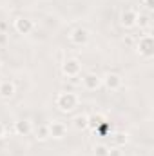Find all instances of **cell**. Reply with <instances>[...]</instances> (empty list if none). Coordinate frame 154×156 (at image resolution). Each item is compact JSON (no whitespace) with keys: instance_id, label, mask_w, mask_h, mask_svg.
Masks as SVG:
<instances>
[{"instance_id":"7c38bea8","label":"cell","mask_w":154,"mask_h":156,"mask_svg":"<svg viewBox=\"0 0 154 156\" xmlns=\"http://www.w3.org/2000/svg\"><path fill=\"white\" fill-rule=\"evenodd\" d=\"M33 133H35V138H37L38 142H45V140H49V129H47V123H40L38 127L33 129Z\"/></svg>"},{"instance_id":"ffe728a7","label":"cell","mask_w":154,"mask_h":156,"mask_svg":"<svg viewBox=\"0 0 154 156\" xmlns=\"http://www.w3.org/2000/svg\"><path fill=\"white\" fill-rule=\"evenodd\" d=\"M145 5L147 9H154V0H145Z\"/></svg>"},{"instance_id":"9a60e30c","label":"cell","mask_w":154,"mask_h":156,"mask_svg":"<svg viewBox=\"0 0 154 156\" xmlns=\"http://www.w3.org/2000/svg\"><path fill=\"white\" fill-rule=\"evenodd\" d=\"M93 154L94 156H109L111 154V147L105 145V144H96L93 147Z\"/></svg>"},{"instance_id":"8992f818","label":"cell","mask_w":154,"mask_h":156,"mask_svg":"<svg viewBox=\"0 0 154 156\" xmlns=\"http://www.w3.org/2000/svg\"><path fill=\"white\" fill-rule=\"evenodd\" d=\"M82 85L85 91H96L102 87V78L98 76L96 73H87L85 76L82 78Z\"/></svg>"},{"instance_id":"2e32d148","label":"cell","mask_w":154,"mask_h":156,"mask_svg":"<svg viewBox=\"0 0 154 156\" xmlns=\"http://www.w3.org/2000/svg\"><path fill=\"white\" fill-rule=\"evenodd\" d=\"M127 134L125 133H121V131H118V133H114L113 134V142H114V145L116 147H123L125 144H127Z\"/></svg>"},{"instance_id":"603a6c76","label":"cell","mask_w":154,"mask_h":156,"mask_svg":"<svg viewBox=\"0 0 154 156\" xmlns=\"http://www.w3.org/2000/svg\"><path fill=\"white\" fill-rule=\"evenodd\" d=\"M2 67H4V66H2V62H0V71H2Z\"/></svg>"},{"instance_id":"e0dca14e","label":"cell","mask_w":154,"mask_h":156,"mask_svg":"<svg viewBox=\"0 0 154 156\" xmlns=\"http://www.w3.org/2000/svg\"><path fill=\"white\" fill-rule=\"evenodd\" d=\"M136 26H140V29H145L151 26V18L147 15H138L136 16Z\"/></svg>"},{"instance_id":"d6986e66","label":"cell","mask_w":154,"mask_h":156,"mask_svg":"<svg viewBox=\"0 0 154 156\" xmlns=\"http://www.w3.org/2000/svg\"><path fill=\"white\" fill-rule=\"evenodd\" d=\"M5 29H7V22L0 20V33H5Z\"/></svg>"},{"instance_id":"30bf717a","label":"cell","mask_w":154,"mask_h":156,"mask_svg":"<svg viewBox=\"0 0 154 156\" xmlns=\"http://www.w3.org/2000/svg\"><path fill=\"white\" fill-rule=\"evenodd\" d=\"M136 16H138V13L132 11V9H129V11H123L121 13L120 22H121V26L125 29H132V27H136Z\"/></svg>"},{"instance_id":"9c48e42d","label":"cell","mask_w":154,"mask_h":156,"mask_svg":"<svg viewBox=\"0 0 154 156\" xmlns=\"http://www.w3.org/2000/svg\"><path fill=\"white\" fill-rule=\"evenodd\" d=\"M13 131L18 134V136H27L33 133V123L29 120H16L15 125H13Z\"/></svg>"},{"instance_id":"8fae6325","label":"cell","mask_w":154,"mask_h":156,"mask_svg":"<svg viewBox=\"0 0 154 156\" xmlns=\"http://www.w3.org/2000/svg\"><path fill=\"white\" fill-rule=\"evenodd\" d=\"M15 93H16V87L11 80H2L0 82V98L9 100V98H13Z\"/></svg>"},{"instance_id":"277c9868","label":"cell","mask_w":154,"mask_h":156,"mask_svg":"<svg viewBox=\"0 0 154 156\" xmlns=\"http://www.w3.org/2000/svg\"><path fill=\"white\" fill-rule=\"evenodd\" d=\"M47 129H49V138H54V140H62L67 133V125L64 122H58V120L49 122Z\"/></svg>"},{"instance_id":"ac0fdd59","label":"cell","mask_w":154,"mask_h":156,"mask_svg":"<svg viewBox=\"0 0 154 156\" xmlns=\"http://www.w3.org/2000/svg\"><path fill=\"white\" fill-rule=\"evenodd\" d=\"M7 42H9V35H7V33H0V47L5 45Z\"/></svg>"},{"instance_id":"5bb4252c","label":"cell","mask_w":154,"mask_h":156,"mask_svg":"<svg viewBox=\"0 0 154 156\" xmlns=\"http://www.w3.org/2000/svg\"><path fill=\"white\" fill-rule=\"evenodd\" d=\"M73 125L78 131H85L87 129V115H76L73 118Z\"/></svg>"},{"instance_id":"7402d4cb","label":"cell","mask_w":154,"mask_h":156,"mask_svg":"<svg viewBox=\"0 0 154 156\" xmlns=\"http://www.w3.org/2000/svg\"><path fill=\"white\" fill-rule=\"evenodd\" d=\"M123 44H125V45H132V38H131V37H125V38H123Z\"/></svg>"},{"instance_id":"6da1fadb","label":"cell","mask_w":154,"mask_h":156,"mask_svg":"<svg viewBox=\"0 0 154 156\" xmlns=\"http://www.w3.org/2000/svg\"><path fill=\"white\" fill-rule=\"evenodd\" d=\"M78 102H80L78 94L76 93H71V91L58 93V94H56V100H54L56 107H58L60 111H64V113H71L75 107H78Z\"/></svg>"},{"instance_id":"44dd1931","label":"cell","mask_w":154,"mask_h":156,"mask_svg":"<svg viewBox=\"0 0 154 156\" xmlns=\"http://www.w3.org/2000/svg\"><path fill=\"white\" fill-rule=\"evenodd\" d=\"M4 134H5V125L0 122V138H4Z\"/></svg>"},{"instance_id":"7a4b0ae2","label":"cell","mask_w":154,"mask_h":156,"mask_svg":"<svg viewBox=\"0 0 154 156\" xmlns=\"http://www.w3.org/2000/svg\"><path fill=\"white\" fill-rule=\"evenodd\" d=\"M136 49H138V55L143 56V58H151L154 55V38L152 35H143L140 37L138 44H136Z\"/></svg>"},{"instance_id":"5b68a950","label":"cell","mask_w":154,"mask_h":156,"mask_svg":"<svg viewBox=\"0 0 154 156\" xmlns=\"http://www.w3.org/2000/svg\"><path fill=\"white\" fill-rule=\"evenodd\" d=\"M13 26H15V31L18 35H29L35 29V22L31 18H26V16H18Z\"/></svg>"},{"instance_id":"4fadbf2b","label":"cell","mask_w":154,"mask_h":156,"mask_svg":"<svg viewBox=\"0 0 154 156\" xmlns=\"http://www.w3.org/2000/svg\"><path fill=\"white\" fill-rule=\"evenodd\" d=\"M103 120H105V118L102 116V115H96V113H94V115H87V129H91V131L94 133L96 127H98Z\"/></svg>"},{"instance_id":"ba28073f","label":"cell","mask_w":154,"mask_h":156,"mask_svg":"<svg viewBox=\"0 0 154 156\" xmlns=\"http://www.w3.org/2000/svg\"><path fill=\"white\" fill-rule=\"evenodd\" d=\"M69 40H71V44H73V45L82 47V45H85V44L89 42V31H87V29H83V27H76V29L69 35Z\"/></svg>"},{"instance_id":"52a82bcc","label":"cell","mask_w":154,"mask_h":156,"mask_svg":"<svg viewBox=\"0 0 154 156\" xmlns=\"http://www.w3.org/2000/svg\"><path fill=\"white\" fill-rule=\"evenodd\" d=\"M121 83H123V80H121V76L118 73H107L102 78V85H105L109 91H118L121 87Z\"/></svg>"},{"instance_id":"3957f363","label":"cell","mask_w":154,"mask_h":156,"mask_svg":"<svg viewBox=\"0 0 154 156\" xmlns=\"http://www.w3.org/2000/svg\"><path fill=\"white\" fill-rule=\"evenodd\" d=\"M62 73L65 75L67 78H76L80 73H82V64L80 60L71 56V58H65L62 62Z\"/></svg>"}]
</instances>
